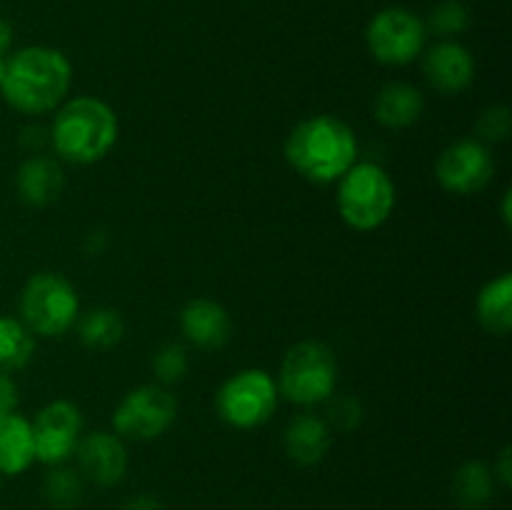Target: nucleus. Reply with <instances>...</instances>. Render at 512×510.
Masks as SVG:
<instances>
[{
    "label": "nucleus",
    "mask_w": 512,
    "mask_h": 510,
    "mask_svg": "<svg viewBox=\"0 0 512 510\" xmlns=\"http://www.w3.org/2000/svg\"><path fill=\"white\" fill-rule=\"evenodd\" d=\"M285 160L310 183H338L358 163V138L355 130L335 115H310L285 138Z\"/></svg>",
    "instance_id": "1"
},
{
    "label": "nucleus",
    "mask_w": 512,
    "mask_h": 510,
    "mask_svg": "<svg viewBox=\"0 0 512 510\" xmlns=\"http://www.w3.org/2000/svg\"><path fill=\"white\" fill-rule=\"evenodd\" d=\"M73 80V65L60 50L30 45L5 60L0 85L3 100L23 115H43L65 100Z\"/></svg>",
    "instance_id": "2"
},
{
    "label": "nucleus",
    "mask_w": 512,
    "mask_h": 510,
    "mask_svg": "<svg viewBox=\"0 0 512 510\" xmlns=\"http://www.w3.org/2000/svg\"><path fill=\"white\" fill-rule=\"evenodd\" d=\"M118 135L120 125L115 110L93 95L70 98L50 125L55 155L73 165H93L108 158L118 143Z\"/></svg>",
    "instance_id": "3"
},
{
    "label": "nucleus",
    "mask_w": 512,
    "mask_h": 510,
    "mask_svg": "<svg viewBox=\"0 0 512 510\" xmlns=\"http://www.w3.org/2000/svg\"><path fill=\"white\" fill-rule=\"evenodd\" d=\"M335 203L348 228L368 233L393 215L395 183L378 163H355L338 180Z\"/></svg>",
    "instance_id": "4"
},
{
    "label": "nucleus",
    "mask_w": 512,
    "mask_h": 510,
    "mask_svg": "<svg viewBox=\"0 0 512 510\" xmlns=\"http://www.w3.org/2000/svg\"><path fill=\"white\" fill-rule=\"evenodd\" d=\"M275 385L285 400L303 408L325 403L338 385L335 353L320 340H300L285 353Z\"/></svg>",
    "instance_id": "5"
},
{
    "label": "nucleus",
    "mask_w": 512,
    "mask_h": 510,
    "mask_svg": "<svg viewBox=\"0 0 512 510\" xmlns=\"http://www.w3.org/2000/svg\"><path fill=\"white\" fill-rule=\"evenodd\" d=\"M80 315L78 290L60 273H35L20 293V320L25 328L43 338H60Z\"/></svg>",
    "instance_id": "6"
},
{
    "label": "nucleus",
    "mask_w": 512,
    "mask_h": 510,
    "mask_svg": "<svg viewBox=\"0 0 512 510\" xmlns=\"http://www.w3.org/2000/svg\"><path fill=\"white\" fill-rule=\"evenodd\" d=\"M278 400V385L268 370L245 368L220 385L215 395V413L230 428H260L273 418Z\"/></svg>",
    "instance_id": "7"
},
{
    "label": "nucleus",
    "mask_w": 512,
    "mask_h": 510,
    "mask_svg": "<svg viewBox=\"0 0 512 510\" xmlns=\"http://www.w3.org/2000/svg\"><path fill=\"white\" fill-rule=\"evenodd\" d=\"M178 418V400L165 385L150 383L130 390L113 413V433L123 440H155Z\"/></svg>",
    "instance_id": "8"
},
{
    "label": "nucleus",
    "mask_w": 512,
    "mask_h": 510,
    "mask_svg": "<svg viewBox=\"0 0 512 510\" xmlns=\"http://www.w3.org/2000/svg\"><path fill=\"white\" fill-rule=\"evenodd\" d=\"M425 23L405 8H385L365 30L373 58L383 65H408L423 53Z\"/></svg>",
    "instance_id": "9"
},
{
    "label": "nucleus",
    "mask_w": 512,
    "mask_h": 510,
    "mask_svg": "<svg viewBox=\"0 0 512 510\" xmlns=\"http://www.w3.org/2000/svg\"><path fill=\"white\" fill-rule=\"evenodd\" d=\"M495 158L485 143L463 138L450 143L435 160V180L450 195H475L490 185Z\"/></svg>",
    "instance_id": "10"
},
{
    "label": "nucleus",
    "mask_w": 512,
    "mask_h": 510,
    "mask_svg": "<svg viewBox=\"0 0 512 510\" xmlns=\"http://www.w3.org/2000/svg\"><path fill=\"white\" fill-rule=\"evenodd\" d=\"M35 460L48 468L65 465L83 438V413L70 400H53L38 410L33 423Z\"/></svg>",
    "instance_id": "11"
},
{
    "label": "nucleus",
    "mask_w": 512,
    "mask_h": 510,
    "mask_svg": "<svg viewBox=\"0 0 512 510\" xmlns=\"http://www.w3.org/2000/svg\"><path fill=\"white\" fill-rule=\"evenodd\" d=\"M75 458H78V473L100 488L118 485L128 473L130 463L125 440L113 430H95L83 435L75 448Z\"/></svg>",
    "instance_id": "12"
},
{
    "label": "nucleus",
    "mask_w": 512,
    "mask_h": 510,
    "mask_svg": "<svg viewBox=\"0 0 512 510\" xmlns=\"http://www.w3.org/2000/svg\"><path fill=\"white\" fill-rule=\"evenodd\" d=\"M425 78L430 88L443 95H458L468 90L475 80V60L465 45L443 40L425 53Z\"/></svg>",
    "instance_id": "13"
},
{
    "label": "nucleus",
    "mask_w": 512,
    "mask_h": 510,
    "mask_svg": "<svg viewBox=\"0 0 512 510\" xmlns=\"http://www.w3.org/2000/svg\"><path fill=\"white\" fill-rule=\"evenodd\" d=\"M180 330L195 348L218 350L233 335V320L228 310L210 298H193L180 310Z\"/></svg>",
    "instance_id": "14"
},
{
    "label": "nucleus",
    "mask_w": 512,
    "mask_h": 510,
    "mask_svg": "<svg viewBox=\"0 0 512 510\" xmlns=\"http://www.w3.org/2000/svg\"><path fill=\"white\" fill-rule=\"evenodd\" d=\"M65 188V175L58 160L45 155H30L23 160L15 175V190L18 198L28 208H48L60 198Z\"/></svg>",
    "instance_id": "15"
},
{
    "label": "nucleus",
    "mask_w": 512,
    "mask_h": 510,
    "mask_svg": "<svg viewBox=\"0 0 512 510\" xmlns=\"http://www.w3.org/2000/svg\"><path fill=\"white\" fill-rule=\"evenodd\" d=\"M283 445L285 453L293 463L303 465H318L323 463L325 455L330 453V445H333V430L325 423V418L313 413H300L295 415L288 423L283 433Z\"/></svg>",
    "instance_id": "16"
},
{
    "label": "nucleus",
    "mask_w": 512,
    "mask_h": 510,
    "mask_svg": "<svg viewBox=\"0 0 512 510\" xmlns=\"http://www.w3.org/2000/svg\"><path fill=\"white\" fill-rule=\"evenodd\" d=\"M425 110V98L415 85L388 83L378 90L373 103V115L380 125L390 130L410 128L420 120Z\"/></svg>",
    "instance_id": "17"
},
{
    "label": "nucleus",
    "mask_w": 512,
    "mask_h": 510,
    "mask_svg": "<svg viewBox=\"0 0 512 510\" xmlns=\"http://www.w3.org/2000/svg\"><path fill=\"white\" fill-rule=\"evenodd\" d=\"M35 463L33 425L18 410L0 415V475H20Z\"/></svg>",
    "instance_id": "18"
},
{
    "label": "nucleus",
    "mask_w": 512,
    "mask_h": 510,
    "mask_svg": "<svg viewBox=\"0 0 512 510\" xmlns=\"http://www.w3.org/2000/svg\"><path fill=\"white\" fill-rule=\"evenodd\" d=\"M475 315L490 335H505L512 330V275L503 273L485 283L475 300Z\"/></svg>",
    "instance_id": "19"
},
{
    "label": "nucleus",
    "mask_w": 512,
    "mask_h": 510,
    "mask_svg": "<svg viewBox=\"0 0 512 510\" xmlns=\"http://www.w3.org/2000/svg\"><path fill=\"white\" fill-rule=\"evenodd\" d=\"M495 485L498 480H495L493 468L480 460H470L455 470L453 498L463 510H483L495 498Z\"/></svg>",
    "instance_id": "20"
},
{
    "label": "nucleus",
    "mask_w": 512,
    "mask_h": 510,
    "mask_svg": "<svg viewBox=\"0 0 512 510\" xmlns=\"http://www.w3.org/2000/svg\"><path fill=\"white\" fill-rule=\"evenodd\" d=\"M78 338L90 350H110L123 340V315L113 308H93L75 320Z\"/></svg>",
    "instance_id": "21"
},
{
    "label": "nucleus",
    "mask_w": 512,
    "mask_h": 510,
    "mask_svg": "<svg viewBox=\"0 0 512 510\" xmlns=\"http://www.w3.org/2000/svg\"><path fill=\"white\" fill-rule=\"evenodd\" d=\"M35 353V338L23 320L0 315V370H20Z\"/></svg>",
    "instance_id": "22"
},
{
    "label": "nucleus",
    "mask_w": 512,
    "mask_h": 510,
    "mask_svg": "<svg viewBox=\"0 0 512 510\" xmlns=\"http://www.w3.org/2000/svg\"><path fill=\"white\" fill-rule=\"evenodd\" d=\"M43 495L53 508L70 510L83 500V475L65 465H55L43 480Z\"/></svg>",
    "instance_id": "23"
},
{
    "label": "nucleus",
    "mask_w": 512,
    "mask_h": 510,
    "mask_svg": "<svg viewBox=\"0 0 512 510\" xmlns=\"http://www.w3.org/2000/svg\"><path fill=\"white\" fill-rule=\"evenodd\" d=\"M475 133H478L480 143L498 145L505 143L512 133V113L508 105H490L480 113L478 123H475Z\"/></svg>",
    "instance_id": "24"
},
{
    "label": "nucleus",
    "mask_w": 512,
    "mask_h": 510,
    "mask_svg": "<svg viewBox=\"0 0 512 510\" xmlns=\"http://www.w3.org/2000/svg\"><path fill=\"white\" fill-rule=\"evenodd\" d=\"M153 373L160 385H173L188 373V353L180 343H165L153 355Z\"/></svg>",
    "instance_id": "25"
},
{
    "label": "nucleus",
    "mask_w": 512,
    "mask_h": 510,
    "mask_svg": "<svg viewBox=\"0 0 512 510\" xmlns=\"http://www.w3.org/2000/svg\"><path fill=\"white\" fill-rule=\"evenodd\" d=\"M328 410H325V423L330 425V430H355L363 420V405H360L358 398L353 395H330L325 400Z\"/></svg>",
    "instance_id": "26"
},
{
    "label": "nucleus",
    "mask_w": 512,
    "mask_h": 510,
    "mask_svg": "<svg viewBox=\"0 0 512 510\" xmlns=\"http://www.w3.org/2000/svg\"><path fill=\"white\" fill-rule=\"evenodd\" d=\"M470 25V13L460 0H443L430 13V28L438 35H458Z\"/></svg>",
    "instance_id": "27"
},
{
    "label": "nucleus",
    "mask_w": 512,
    "mask_h": 510,
    "mask_svg": "<svg viewBox=\"0 0 512 510\" xmlns=\"http://www.w3.org/2000/svg\"><path fill=\"white\" fill-rule=\"evenodd\" d=\"M18 408V385L0 370V415L13 413Z\"/></svg>",
    "instance_id": "28"
},
{
    "label": "nucleus",
    "mask_w": 512,
    "mask_h": 510,
    "mask_svg": "<svg viewBox=\"0 0 512 510\" xmlns=\"http://www.w3.org/2000/svg\"><path fill=\"white\" fill-rule=\"evenodd\" d=\"M510 448L505 445L503 450H500L498 460L493 463V475L495 480H498V485H503V488H510V480H512V465H510Z\"/></svg>",
    "instance_id": "29"
},
{
    "label": "nucleus",
    "mask_w": 512,
    "mask_h": 510,
    "mask_svg": "<svg viewBox=\"0 0 512 510\" xmlns=\"http://www.w3.org/2000/svg\"><path fill=\"white\" fill-rule=\"evenodd\" d=\"M123 510H163V505L153 495H138V498L128 500Z\"/></svg>",
    "instance_id": "30"
},
{
    "label": "nucleus",
    "mask_w": 512,
    "mask_h": 510,
    "mask_svg": "<svg viewBox=\"0 0 512 510\" xmlns=\"http://www.w3.org/2000/svg\"><path fill=\"white\" fill-rule=\"evenodd\" d=\"M13 45V25L5 18H0V55H5Z\"/></svg>",
    "instance_id": "31"
},
{
    "label": "nucleus",
    "mask_w": 512,
    "mask_h": 510,
    "mask_svg": "<svg viewBox=\"0 0 512 510\" xmlns=\"http://www.w3.org/2000/svg\"><path fill=\"white\" fill-rule=\"evenodd\" d=\"M503 220H505V228H510V190L503 198Z\"/></svg>",
    "instance_id": "32"
},
{
    "label": "nucleus",
    "mask_w": 512,
    "mask_h": 510,
    "mask_svg": "<svg viewBox=\"0 0 512 510\" xmlns=\"http://www.w3.org/2000/svg\"><path fill=\"white\" fill-rule=\"evenodd\" d=\"M3 78H5V58L0 55V85H3Z\"/></svg>",
    "instance_id": "33"
},
{
    "label": "nucleus",
    "mask_w": 512,
    "mask_h": 510,
    "mask_svg": "<svg viewBox=\"0 0 512 510\" xmlns=\"http://www.w3.org/2000/svg\"><path fill=\"white\" fill-rule=\"evenodd\" d=\"M0 478H3V475H0Z\"/></svg>",
    "instance_id": "34"
}]
</instances>
